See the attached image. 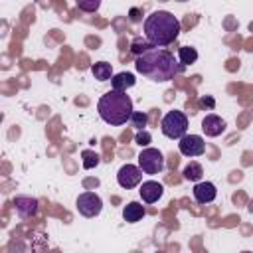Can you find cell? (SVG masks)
Returning a JSON list of instances; mask_svg holds the SVG:
<instances>
[{"label":"cell","mask_w":253,"mask_h":253,"mask_svg":"<svg viewBox=\"0 0 253 253\" xmlns=\"http://www.w3.org/2000/svg\"><path fill=\"white\" fill-rule=\"evenodd\" d=\"M202 130L206 136H219L225 130V121L217 115H206L202 121Z\"/></svg>","instance_id":"11"},{"label":"cell","mask_w":253,"mask_h":253,"mask_svg":"<svg viewBox=\"0 0 253 253\" xmlns=\"http://www.w3.org/2000/svg\"><path fill=\"white\" fill-rule=\"evenodd\" d=\"M150 140H152V136H150V132H148L146 128L136 130V134H134V142H136L138 146H148Z\"/></svg>","instance_id":"22"},{"label":"cell","mask_w":253,"mask_h":253,"mask_svg":"<svg viewBox=\"0 0 253 253\" xmlns=\"http://www.w3.org/2000/svg\"><path fill=\"white\" fill-rule=\"evenodd\" d=\"M202 174H204V168H202V164H198V162H190V164H186L184 170H182L184 180H190V182H200V180H202Z\"/></svg>","instance_id":"16"},{"label":"cell","mask_w":253,"mask_h":253,"mask_svg":"<svg viewBox=\"0 0 253 253\" xmlns=\"http://www.w3.org/2000/svg\"><path fill=\"white\" fill-rule=\"evenodd\" d=\"M144 213H146V210H144V206L138 204V202H130V204H126L125 210H123V217H125V221H128V223L140 221V219L144 217Z\"/></svg>","instance_id":"13"},{"label":"cell","mask_w":253,"mask_h":253,"mask_svg":"<svg viewBox=\"0 0 253 253\" xmlns=\"http://www.w3.org/2000/svg\"><path fill=\"white\" fill-rule=\"evenodd\" d=\"M150 47H152V43H150L146 38H144V40H142V38H134L132 43H130V51H132L134 55H140V53H144V51L150 49Z\"/></svg>","instance_id":"20"},{"label":"cell","mask_w":253,"mask_h":253,"mask_svg":"<svg viewBox=\"0 0 253 253\" xmlns=\"http://www.w3.org/2000/svg\"><path fill=\"white\" fill-rule=\"evenodd\" d=\"M81 158H83V168L85 170H91V168H95L97 164H99V154L97 152H93V150H83L81 152Z\"/></svg>","instance_id":"19"},{"label":"cell","mask_w":253,"mask_h":253,"mask_svg":"<svg viewBox=\"0 0 253 253\" xmlns=\"http://www.w3.org/2000/svg\"><path fill=\"white\" fill-rule=\"evenodd\" d=\"M134 83H136V79H134V75L128 73V71H121V73H117V75L111 77V87L117 89V91H126V89H130Z\"/></svg>","instance_id":"14"},{"label":"cell","mask_w":253,"mask_h":253,"mask_svg":"<svg viewBox=\"0 0 253 253\" xmlns=\"http://www.w3.org/2000/svg\"><path fill=\"white\" fill-rule=\"evenodd\" d=\"M97 111H99V117L107 125L119 126V125H125L126 121H130V115H132V99L126 95V91L111 89V91H107L99 99Z\"/></svg>","instance_id":"3"},{"label":"cell","mask_w":253,"mask_h":253,"mask_svg":"<svg viewBox=\"0 0 253 253\" xmlns=\"http://www.w3.org/2000/svg\"><path fill=\"white\" fill-rule=\"evenodd\" d=\"M160 128H162V134L168 136V138H182L188 130V117L182 113V111H168L164 117H162V123H160Z\"/></svg>","instance_id":"4"},{"label":"cell","mask_w":253,"mask_h":253,"mask_svg":"<svg viewBox=\"0 0 253 253\" xmlns=\"http://www.w3.org/2000/svg\"><path fill=\"white\" fill-rule=\"evenodd\" d=\"M140 198H142V202H146V204H154V202H158L160 198H162V194H164V186L160 184V182H156V180H146V182H142L140 184Z\"/></svg>","instance_id":"9"},{"label":"cell","mask_w":253,"mask_h":253,"mask_svg":"<svg viewBox=\"0 0 253 253\" xmlns=\"http://www.w3.org/2000/svg\"><path fill=\"white\" fill-rule=\"evenodd\" d=\"M134 67L142 77H146L148 81H154V83L170 81L184 69V65L178 63L168 49H162L158 45H152L144 53L136 55Z\"/></svg>","instance_id":"1"},{"label":"cell","mask_w":253,"mask_h":253,"mask_svg":"<svg viewBox=\"0 0 253 253\" xmlns=\"http://www.w3.org/2000/svg\"><path fill=\"white\" fill-rule=\"evenodd\" d=\"M75 208H77V211H79L81 215H85V217H95V215L101 213L103 202H101V198H99L95 192H83V194H79V198H77V202H75Z\"/></svg>","instance_id":"6"},{"label":"cell","mask_w":253,"mask_h":253,"mask_svg":"<svg viewBox=\"0 0 253 253\" xmlns=\"http://www.w3.org/2000/svg\"><path fill=\"white\" fill-rule=\"evenodd\" d=\"M14 206H16V211L20 217L28 219V217H34L38 213V200L36 198H26V196H20L14 200Z\"/></svg>","instance_id":"12"},{"label":"cell","mask_w":253,"mask_h":253,"mask_svg":"<svg viewBox=\"0 0 253 253\" xmlns=\"http://www.w3.org/2000/svg\"><path fill=\"white\" fill-rule=\"evenodd\" d=\"M200 105H202V107H206V105H208V107H213V99H206V97H204V99H200Z\"/></svg>","instance_id":"23"},{"label":"cell","mask_w":253,"mask_h":253,"mask_svg":"<svg viewBox=\"0 0 253 253\" xmlns=\"http://www.w3.org/2000/svg\"><path fill=\"white\" fill-rule=\"evenodd\" d=\"M142 30H144V38L152 45L164 47V45H170L178 38L180 20L174 14L166 12V10H156L150 16H146V20L142 24Z\"/></svg>","instance_id":"2"},{"label":"cell","mask_w":253,"mask_h":253,"mask_svg":"<svg viewBox=\"0 0 253 253\" xmlns=\"http://www.w3.org/2000/svg\"><path fill=\"white\" fill-rule=\"evenodd\" d=\"M178 148L184 156L194 158V156H202L206 152V142L200 134H184L178 142Z\"/></svg>","instance_id":"8"},{"label":"cell","mask_w":253,"mask_h":253,"mask_svg":"<svg viewBox=\"0 0 253 253\" xmlns=\"http://www.w3.org/2000/svg\"><path fill=\"white\" fill-rule=\"evenodd\" d=\"M217 196V190L211 182H196L194 186V200L198 204H210Z\"/></svg>","instance_id":"10"},{"label":"cell","mask_w":253,"mask_h":253,"mask_svg":"<svg viewBox=\"0 0 253 253\" xmlns=\"http://www.w3.org/2000/svg\"><path fill=\"white\" fill-rule=\"evenodd\" d=\"M142 174H144V172H142V168H140V166L125 164V166H121V170L117 172V182H119V186H121V188L130 190V188H134V186H138V184H140Z\"/></svg>","instance_id":"7"},{"label":"cell","mask_w":253,"mask_h":253,"mask_svg":"<svg viewBox=\"0 0 253 253\" xmlns=\"http://www.w3.org/2000/svg\"><path fill=\"white\" fill-rule=\"evenodd\" d=\"M130 125H132L136 130H142V128L148 125V115L142 113V111H132V115H130Z\"/></svg>","instance_id":"18"},{"label":"cell","mask_w":253,"mask_h":253,"mask_svg":"<svg viewBox=\"0 0 253 253\" xmlns=\"http://www.w3.org/2000/svg\"><path fill=\"white\" fill-rule=\"evenodd\" d=\"M138 166L142 168L144 174H158L164 170V156L158 148H150L146 146L140 154H138Z\"/></svg>","instance_id":"5"},{"label":"cell","mask_w":253,"mask_h":253,"mask_svg":"<svg viewBox=\"0 0 253 253\" xmlns=\"http://www.w3.org/2000/svg\"><path fill=\"white\" fill-rule=\"evenodd\" d=\"M75 4L83 12H97L101 6V0H75Z\"/></svg>","instance_id":"21"},{"label":"cell","mask_w":253,"mask_h":253,"mask_svg":"<svg viewBox=\"0 0 253 253\" xmlns=\"http://www.w3.org/2000/svg\"><path fill=\"white\" fill-rule=\"evenodd\" d=\"M91 73L97 81H107V79L113 77V67L107 61H97V63L91 65Z\"/></svg>","instance_id":"15"},{"label":"cell","mask_w":253,"mask_h":253,"mask_svg":"<svg viewBox=\"0 0 253 253\" xmlns=\"http://www.w3.org/2000/svg\"><path fill=\"white\" fill-rule=\"evenodd\" d=\"M178 57H180V63L186 67V65L194 63L198 59V51L194 47H190V45H184V47L178 49Z\"/></svg>","instance_id":"17"}]
</instances>
